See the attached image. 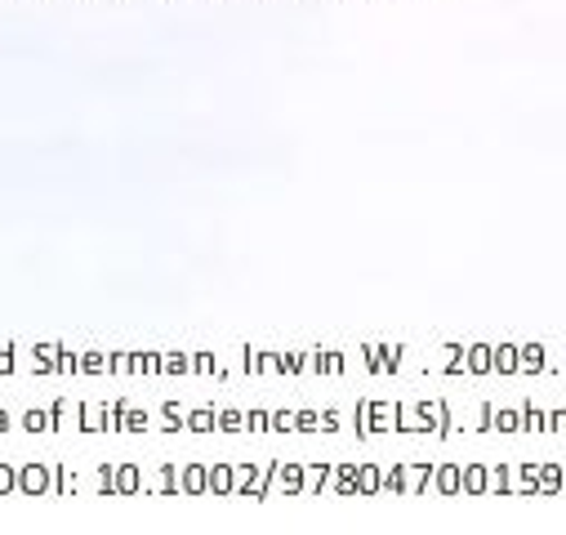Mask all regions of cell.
<instances>
[{
    "mask_svg": "<svg viewBox=\"0 0 566 535\" xmlns=\"http://www.w3.org/2000/svg\"><path fill=\"white\" fill-rule=\"evenodd\" d=\"M19 486H23V491H45V486H50L45 464H28V469L19 473Z\"/></svg>",
    "mask_w": 566,
    "mask_h": 535,
    "instance_id": "cell-1",
    "label": "cell"
},
{
    "mask_svg": "<svg viewBox=\"0 0 566 535\" xmlns=\"http://www.w3.org/2000/svg\"><path fill=\"white\" fill-rule=\"evenodd\" d=\"M0 429H10V416H0Z\"/></svg>",
    "mask_w": 566,
    "mask_h": 535,
    "instance_id": "cell-4",
    "label": "cell"
},
{
    "mask_svg": "<svg viewBox=\"0 0 566 535\" xmlns=\"http://www.w3.org/2000/svg\"><path fill=\"white\" fill-rule=\"evenodd\" d=\"M14 486H19L14 469H10V464H0V491H14Z\"/></svg>",
    "mask_w": 566,
    "mask_h": 535,
    "instance_id": "cell-2",
    "label": "cell"
},
{
    "mask_svg": "<svg viewBox=\"0 0 566 535\" xmlns=\"http://www.w3.org/2000/svg\"><path fill=\"white\" fill-rule=\"evenodd\" d=\"M23 424H28V433H32V429H45V424H50V420H45V416H41V411H28V416H23Z\"/></svg>",
    "mask_w": 566,
    "mask_h": 535,
    "instance_id": "cell-3",
    "label": "cell"
}]
</instances>
